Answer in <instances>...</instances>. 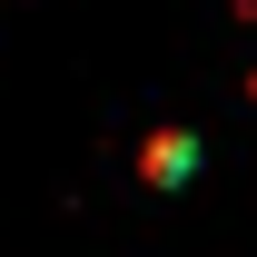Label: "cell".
<instances>
[{"mask_svg":"<svg viewBox=\"0 0 257 257\" xmlns=\"http://www.w3.org/2000/svg\"><path fill=\"white\" fill-rule=\"evenodd\" d=\"M139 168H149L159 188H178V178L198 168V139H188V128H159V139H149V159H139Z\"/></svg>","mask_w":257,"mask_h":257,"instance_id":"6da1fadb","label":"cell"}]
</instances>
